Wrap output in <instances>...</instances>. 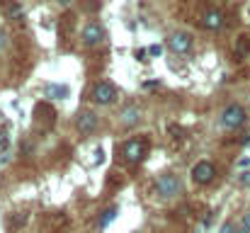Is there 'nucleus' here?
Wrapping results in <instances>:
<instances>
[{
  "instance_id": "obj_1",
  "label": "nucleus",
  "mask_w": 250,
  "mask_h": 233,
  "mask_svg": "<svg viewBox=\"0 0 250 233\" xmlns=\"http://www.w3.org/2000/svg\"><path fill=\"white\" fill-rule=\"evenodd\" d=\"M180 190H182V185H180V177H175V175H161L158 182H156V192H158V197H163V199L177 197Z\"/></svg>"
},
{
  "instance_id": "obj_2",
  "label": "nucleus",
  "mask_w": 250,
  "mask_h": 233,
  "mask_svg": "<svg viewBox=\"0 0 250 233\" xmlns=\"http://www.w3.org/2000/svg\"><path fill=\"white\" fill-rule=\"evenodd\" d=\"M92 100L97 105H112L117 100V87L107 80H100L95 87H92Z\"/></svg>"
},
{
  "instance_id": "obj_3",
  "label": "nucleus",
  "mask_w": 250,
  "mask_h": 233,
  "mask_svg": "<svg viewBox=\"0 0 250 233\" xmlns=\"http://www.w3.org/2000/svg\"><path fill=\"white\" fill-rule=\"evenodd\" d=\"M246 122V109L241 107V105H229L226 109H224V114H221V124L226 127V129H236V127H241Z\"/></svg>"
},
{
  "instance_id": "obj_4",
  "label": "nucleus",
  "mask_w": 250,
  "mask_h": 233,
  "mask_svg": "<svg viewBox=\"0 0 250 233\" xmlns=\"http://www.w3.org/2000/svg\"><path fill=\"white\" fill-rule=\"evenodd\" d=\"M216 175V168L209 163V160H199L194 168H192V180L199 182V185H209Z\"/></svg>"
},
{
  "instance_id": "obj_5",
  "label": "nucleus",
  "mask_w": 250,
  "mask_h": 233,
  "mask_svg": "<svg viewBox=\"0 0 250 233\" xmlns=\"http://www.w3.org/2000/svg\"><path fill=\"white\" fill-rule=\"evenodd\" d=\"M167 46H170V51H175V54H187V51L192 49V37H189L187 32H175V34L167 37Z\"/></svg>"
},
{
  "instance_id": "obj_6",
  "label": "nucleus",
  "mask_w": 250,
  "mask_h": 233,
  "mask_svg": "<svg viewBox=\"0 0 250 233\" xmlns=\"http://www.w3.org/2000/svg\"><path fill=\"white\" fill-rule=\"evenodd\" d=\"M122 155L126 158V163H141L146 155V144L144 141H126L122 148Z\"/></svg>"
},
{
  "instance_id": "obj_7",
  "label": "nucleus",
  "mask_w": 250,
  "mask_h": 233,
  "mask_svg": "<svg viewBox=\"0 0 250 233\" xmlns=\"http://www.w3.org/2000/svg\"><path fill=\"white\" fill-rule=\"evenodd\" d=\"M104 42V29L100 27V24H85L83 29V44L85 46H97V44H102Z\"/></svg>"
},
{
  "instance_id": "obj_8",
  "label": "nucleus",
  "mask_w": 250,
  "mask_h": 233,
  "mask_svg": "<svg viewBox=\"0 0 250 233\" xmlns=\"http://www.w3.org/2000/svg\"><path fill=\"white\" fill-rule=\"evenodd\" d=\"M76 124H78V131L81 134H92L97 129V114L95 112H81Z\"/></svg>"
},
{
  "instance_id": "obj_9",
  "label": "nucleus",
  "mask_w": 250,
  "mask_h": 233,
  "mask_svg": "<svg viewBox=\"0 0 250 233\" xmlns=\"http://www.w3.org/2000/svg\"><path fill=\"white\" fill-rule=\"evenodd\" d=\"M139 119H141V109H139L136 105L124 107L122 114H119V122H122L124 127H134V124H139Z\"/></svg>"
},
{
  "instance_id": "obj_10",
  "label": "nucleus",
  "mask_w": 250,
  "mask_h": 233,
  "mask_svg": "<svg viewBox=\"0 0 250 233\" xmlns=\"http://www.w3.org/2000/svg\"><path fill=\"white\" fill-rule=\"evenodd\" d=\"M68 95H71L68 85H54V83H49V85L44 87V97H49V100H63V97H68Z\"/></svg>"
},
{
  "instance_id": "obj_11",
  "label": "nucleus",
  "mask_w": 250,
  "mask_h": 233,
  "mask_svg": "<svg viewBox=\"0 0 250 233\" xmlns=\"http://www.w3.org/2000/svg\"><path fill=\"white\" fill-rule=\"evenodd\" d=\"M207 29H219L221 24H224V15H221V10H209L207 15H204V22H202Z\"/></svg>"
},
{
  "instance_id": "obj_12",
  "label": "nucleus",
  "mask_w": 250,
  "mask_h": 233,
  "mask_svg": "<svg viewBox=\"0 0 250 233\" xmlns=\"http://www.w3.org/2000/svg\"><path fill=\"white\" fill-rule=\"evenodd\" d=\"M117 212H119L117 207H109L107 212H102V216H100V229H104L107 224H112V221H114V216H117Z\"/></svg>"
},
{
  "instance_id": "obj_13",
  "label": "nucleus",
  "mask_w": 250,
  "mask_h": 233,
  "mask_svg": "<svg viewBox=\"0 0 250 233\" xmlns=\"http://www.w3.org/2000/svg\"><path fill=\"white\" fill-rule=\"evenodd\" d=\"M250 51V39L248 37H241L238 39V54H248Z\"/></svg>"
},
{
  "instance_id": "obj_14",
  "label": "nucleus",
  "mask_w": 250,
  "mask_h": 233,
  "mask_svg": "<svg viewBox=\"0 0 250 233\" xmlns=\"http://www.w3.org/2000/svg\"><path fill=\"white\" fill-rule=\"evenodd\" d=\"M7 146H10V136H7L5 129H0V151H5Z\"/></svg>"
},
{
  "instance_id": "obj_15",
  "label": "nucleus",
  "mask_w": 250,
  "mask_h": 233,
  "mask_svg": "<svg viewBox=\"0 0 250 233\" xmlns=\"http://www.w3.org/2000/svg\"><path fill=\"white\" fill-rule=\"evenodd\" d=\"M148 54H151V56H161V54H163V46H161V44H153V46H148Z\"/></svg>"
},
{
  "instance_id": "obj_16",
  "label": "nucleus",
  "mask_w": 250,
  "mask_h": 233,
  "mask_svg": "<svg viewBox=\"0 0 250 233\" xmlns=\"http://www.w3.org/2000/svg\"><path fill=\"white\" fill-rule=\"evenodd\" d=\"M241 185L250 187V172H243V175H241Z\"/></svg>"
},
{
  "instance_id": "obj_17",
  "label": "nucleus",
  "mask_w": 250,
  "mask_h": 233,
  "mask_svg": "<svg viewBox=\"0 0 250 233\" xmlns=\"http://www.w3.org/2000/svg\"><path fill=\"white\" fill-rule=\"evenodd\" d=\"M146 54H148L146 49H136V59H141V61H146Z\"/></svg>"
},
{
  "instance_id": "obj_18",
  "label": "nucleus",
  "mask_w": 250,
  "mask_h": 233,
  "mask_svg": "<svg viewBox=\"0 0 250 233\" xmlns=\"http://www.w3.org/2000/svg\"><path fill=\"white\" fill-rule=\"evenodd\" d=\"M221 233H233V224H224V229H221Z\"/></svg>"
},
{
  "instance_id": "obj_19",
  "label": "nucleus",
  "mask_w": 250,
  "mask_h": 233,
  "mask_svg": "<svg viewBox=\"0 0 250 233\" xmlns=\"http://www.w3.org/2000/svg\"><path fill=\"white\" fill-rule=\"evenodd\" d=\"M5 44H7V37H5V34H2V32H0V49H2V46H5Z\"/></svg>"
},
{
  "instance_id": "obj_20",
  "label": "nucleus",
  "mask_w": 250,
  "mask_h": 233,
  "mask_svg": "<svg viewBox=\"0 0 250 233\" xmlns=\"http://www.w3.org/2000/svg\"><path fill=\"white\" fill-rule=\"evenodd\" d=\"M243 229H246V231H250V214L246 216V224H243Z\"/></svg>"
},
{
  "instance_id": "obj_21",
  "label": "nucleus",
  "mask_w": 250,
  "mask_h": 233,
  "mask_svg": "<svg viewBox=\"0 0 250 233\" xmlns=\"http://www.w3.org/2000/svg\"><path fill=\"white\" fill-rule=\"evenodd\" d=\"M59 5H71V0H59Z\"/></svg>"
},
{
  "instance_id": "obj_22",
  "label": "nucleus",
  "mask_w": 250,
  "mask_h": 233,
  "mask_svg": "<svg viewBox=\"0 0 250 233\" xmlns=\"http://www.w3.org/2000/svg\"><path fill=\"white\" fill-rule=\"evenodd\" d=\"M238 233H250V231H246V229H243V231H238Z\"/></svg>"
}]
</instances>
